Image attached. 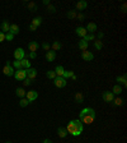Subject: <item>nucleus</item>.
<instances>
[{"instance_id":"26","label":"nucleus","mask_w":127,"mask_h":143,"mask_svg":"<svg viewBox=\"0 0 127 143\" xmlns=\"http://www.w3.org/2000/svg\"><path fill=\"white\" fill-rule=\"evenodd\" d=\"M75 102H78V104H81L83 101H84V96H83V93L81 92H78L76 95H75Z\"/></svg>"},{"instance_id":"7","label":"nucleus","mask_w":127,"mask_h":143,"mask_svg":"<svg viewBox=\"0 0 127 143\" xmlns=\"http://www.w3.org/2000/svg\"><path fill=\"white\" fill-rule=\"evenodd\" d=\"M24 55H26V52H24V50L22 47H18L15 51H14V59L15 60H22V59H24Z\"/></svg>"},{"instance_id":"33","label":"nucleus","mask_w":127,"mask_h":143,"mask_svg":"<svg viewBox=\"0 0 127 143\" xmlns=\"http://www.w3.org/2000/svg\"><path fill=\"white\" fill-rule=\"evenodd\" d=\"M28 104H29V101H28L27 98H22V100L19 101V105L22 106V107H26V106L28 105Z\"/></svg>"},{"instance_id":"44","label":"nucleus","mask_w":127,"mask_h":143,"mask_svg":"<svg viewBox=\"0 0 127 143\" xmlns=\"http://www.w3.org/2000/svg\"><path fill=\"white\" fill-rule=\"evenodd\" d=\"M36 56H37V54H36V52H31V54H29L31 59H36Z\"/></svg>"},{"instance_id":"20","label":"nucleus","mask_w":127,"mask_h":143,"mask_svg":"<svg viewBox=\"0 0 127 143\" xmlns=\"http://www.w3.org/2000/svg\"><path fill=\"white\" fill-rule=\"evenodd\" d=\"M116 81L118 82V84L121 83V84H123V86H127V79H126V74H123V76H118L116 78Z\"/></svg>"},{"instance_id":"19","label":"nucleus","mask_w":127,"mask_h":143,"mask_svg":"<svg viewBox=\"0 0 127 143\" xmlns=\"http://www.w3.org/2000/svg\"><path fill=\"white\" fill-rule=\"evenodd\" d=\"M88 8V3L87 1H79V3H76V9L78 10H84Z\"/></svg>"},{"instance_id":"22","label":"nucleus","mask_w":127,"mask_h":143,"mask_svg":"<svg viewBox=\"0 0 127 143\" xmlns=\"http://www.w3.org/2000/svg\"><path fill=\"white\" fill-rule=\"evenodd\" d=\"M64 72H65V69H64V67H62V65H57V67H56V69H55L56 77H62Z\"/></svg>"},{"instance_id":"21","label":"nucleus","mask_w":127,"mask_h":143,"mask_svg":"<svg viewBox=\"0 0 127 143\" xmlns=\"http://www.w3.org/2000/svg\"><path fill=\"white\" fill-rule=\"evenodd\" d=\"M112 93L113 95H121L122 93V87L119 86V84H114L113 89H112Z\"/></svg>"},{"instance_id":"11","label":"nucleus","mask_w":127,"mask_h":143,"mask_svg":"<svg viewBox=\"0 0 127 143\" xmlns=\"http://www.w3.org/2000/svg\"><path fill=\"white\" fill-rule=\"evenodd\" d=\"M36 77H37V70H36L34 68H29V69H27V78H29L31 81H33Z\"/></svg>"},{"instance_id":"24","label":"nucleus","mask_w":127,"mask_h":143,"mask_svg":"<svg viewBox=\"0 0 127 143\" xmlns=\"http://www.w3.org/2000/svg\"><path fill=\"white\" fill-rule=\"evenodd\" d=\"M79 49H80L81 51H85V50H88V42H87V41H84V40L79 41Z\"/></svg>"},{"instance_id":"37","label":"nucleus","mask_w":127,"mask_h":143,"mask_svg":"<svg viewBox=\"0 0 127 143\" xmlns=\"http://www.w3.org/2000/svg\"><path fill=\"white\" fill-rule=\"evenodd\" d=\"M32 84V81H31L29 78H26V79H23V86H31Z\"/></svg>"},{"instance_id":"41","label":"nucleus","mask_w":127,"mask_h":143,"mask_svg":"<svg viewBox=\"0 0 127 143\" xmlns=\"http://www.w3.org/2000/svg\"><path fill=\"white\" fill-rule=\"evenodd\" d=\"M3 41H5V33H3L0 31V42H3Z\"/></svg>"},{"instance_id":"12","label":"nucleus","mask_w":127,"mask_h":143,"mask_svg":"<svg viewBox=\"0 0 127 143\" xmlns=\"http://www.w3.org/2000/svg\"><path fill=\"white\" fill-rule=\"evenodd\" d=\"M75 33L80 36V37H85L87 35H88V32H87V29L84 28V27H78V28L75 29Z\"/></svg>"},{"instance_id":"23","label":"nucleus","mask_w":127,"mask_h":143,"mask_svg":"<svg viewBox=\"0 0 127 143\" xmlns=\"http://www.w3.org/2000/svg\"><path fill=\"white\" fill-rule=\"evenodd\" d=\"M41 23H42V18H41V17H36V18L32 19V23H31V24H33L34 27L38 28L39 26H41Z\"/></svg>"},{"instance_id":"5","label":"nucleus","mask_w":127,"mask_h":143,"mask_svg":"<svg viewBox=\"0 0 127 143\" xmlns=\"http://www.w3.org/2000/svg\"><path fill=\"white\" fill-rule=\"evenodd\" d=\"M53 84L57 87V88H64V87L66 86V79L62 78V77H56L53 79Z\"/></svg>"},{"instance_id":"17","label":"nucleus","mask_w":127,"mask_h":143,"mask_svg":"<svg viewBox=\"0 0 127 143\" xmlns=\"http://www.w3.org/2000/svg\"><path fill=\"white\" fill-rule=\"evenodd\" d=\"M28 47H29L31 52H36V51L38 50V42H36V41H32V42H29Z\"/></svg>"},{"instance_id":"28","label":"nucleus","mask_w":127,"mask_h":143,"mask_svg":"<svg viewBox=\"0 0 127 143\" xmlns=\"http://www.w3.org/2000/svg\"><path fill=\"white\" fill-rule=\"evenodd\" d=\"M72 76H74V72H72V70H65L64 74H62V78L68 79V78H71Z\"/></svg>"},{"instance_id":"29","label":"nucleus","mask_w":127,"mask_h":143,"mask_svg":"<svg viewBox=\"0 0 127 143\" xmlns=\"http://www.w3.org/2000/svg\"><path fill=\"white\" fill-rule=\"evenodd\" d=\"M66 17H68L69 19L76 18V12H75V10H69L68 13H66Z\"/></svg>"},{"instance_id":"47","label":"nucleus","mask_w":127,"mask_h":143,"mask_svg":"<svg viewBox=\"0 0 127 143\" xmlns=\"http://www.w3.org/2000/svg\"><path fill=\"white\" fill-rule=\"evenodd\" d=\"M122 12H123V13L126 12V4H123V5H122Z\"/></svg>"},{"instance_id":"3","label":"nucleus","mask_w":127,"mask_h":143,"mask_svg":"<svg viewBox=\"0 0 127 143\" xmlns=\"http://www.w3.org/2000/svg\"><path fill=\"white\" fill-rule=\"evenodd\" d=\"M13 77H14L17 81H23V79L27 78V70H26V69H18V70L14 72V76Z\"/></svg>"},{"instance_id":"31","label":"nucleus","mask_w":127,"mask_h":143,"mask_svg":"<svg viewBox=\"0 0 127 143\" xmlns=\"http://www.w3.org/2000/svg\"><path fill=\"white\" fill-rule=\"evenodd\" d=\"M94 47L97 49V50H102V49H103V42L99 41V40L95 41V42H94Z\"/></svg>"},{"instance_id":"4","label":"nucleus","mask_w":127,"mask_h":143,"mask_svg":"<svg viewBox=\"0 0 127 143\" xmlns=\"http://www.w3.org/2000/svg\"><path fill=\"white\" fill-rule=\"evenodd\" d=\"M14 68L11 67V64H10L9 61L5 64V67L3 68V73L5 74V76H8V77H11V76H14Z\"/></svg>"},{"instance_id":"35","label":"nucleus","mask_w":127,"mask_h":143,"mask_svg":"<svg viewBox=\"0 0 127 143\" xmlns=\"http://www.w3.org/2000/svg\"><path fill=\"white\" fill-rule=\"evenodd\" d=\"M42 47H43L45 51H50V50H51V45L47 44V42H43V44H42Z\"/></svg>"},{"instance_id":"27","label":"nucleus","mask_w":127,"mask_h":143,"mask_svg":"<svg viewBox=\"0 0 127 143\" xmlns=\"http://www.w3.org/2000/svg\"><path fill=\"white\" fill-rule=\"evenodd\" d=\"M15 93H17V96L18 97H20V98H23V97H26V91L23 89V88H17V91H15Z\"/></svg>"},{"instance_id":"32","label":"nucleus","mask_w":127,"mask_h":143,"mask_svg":"<svg viewBox=\"0 0 127 143\" xmlns=\"http://www.w3.org/2000/svg\"><path fill=\"white\" fill-rule=\"evenodd\" d=\"M94 38H95V36H94V35H92V33H88V35H87L85 37H83V40L88 42V41H93Z\"/></svg>"},{"instance_id":"46","label":"nucleus","mask_w":127,"mask_h":143,"mask_svg":"<svg viewBox=\"0 0 127 143\" xmlns=\"http://www.w3.org/2000/svg\"><path fill=\"white\" fill-rule=\"evenodd\" d=\"M43 4L45 5H50V0H43Z\"/></svg>"},{"instance_id":"49","label":"nucleus","mask_w":127,"mask_h":143,"mask_svg":"<svg viewBox=\"0 0 127 143\" xmlns=\"http://www.w3.org/2000/svg\"><path fill=\"white\" fill-rule=\"evenodd\" d=\"M7 143H11V142H7Z\"/></svg>"},{"instance_id":"10","label":"nucleus","mask_w":127,"mask_h":143,"mask_svg":"<svg viewBox=\"0 0 127 143\" xmlns=\"http://www.w3.org/2000/svg\"><path fill=\"white\" fill-rule=\"evenodd\" d=\"M85 29H87V32H89V33L93 35V33L98 29V27H97V24H95L94 22H89L88 24H87V27H85Z\"/></svg>"},{"instance_id":"48","label":"nucleus","mask_w":127,"mask_h":143,"mask_svg":"<svg viewBox=\"0 0 127 143\" xmlns=\"http://www.w3.org/2000/svg\"><path fill=\"white\" fill-rule=\"evenodd\" d=\"M42 143H52V142H51V139H45Z\"/></svg>"},{"instance_id":"43","label":"nucleus","mask_w":127,"mask_h":143,"mask_svg":"<svg viewBox=\"0 0 127 143\" xmlns=\"http://www.w3.org/2000/svg\"><path fill=\"white\" fill-rule=\"evenodd\" d=\"M103 36H104V33H103V32H99V33L97 35V37H98V40H99V41L103 38Z\"/></svg>"},{"instance_id":"1","label":"nucleus","mask_w":127,"mask_h":143,"mask_svg":"<svg viewBox=\"0 0 127 143\" xmlns=\"http://www.w3.org/2000/svg\"><path fill=\"white\" fill-rule=\"evenodd\" d=\"M83 129H84L83 123H81L79 119H76V120H70L68 126H66L68 134H71V135H74V137L80 135V134L83 133Z\"/></svg>"},{"instance_id":"16","label":"nucleus","mask_w":127,"mask_h":143,"mask_svg":"<svg viewBox=\"0 0 127 143\" xmlns=\"http://www.w3.org/2000/svg\"><path fill=\"white\" fill-rule=\"evenodd\" d=\"M46 59H47L49 61H53V60L56 59V52L52 51V50L47 51V52H46Z\"/></svg>"},{"instance_id":"6","label":"nucleus","mask_w":127,"mask_h":143,"mask_svg":"<svg viewBox=\"0 0 127 143\" xmlns=\"http://www.w3.org/2000/svg\"><path fill=\"white\" fill-rule=\"evenodd\" d=\"M26 98L32 102V101H36L37 98H38V92H36V91H28L27 93H26Z\"/></svg>"},{"instance_id":"40","label":"nucleus","mask_w":127,"mask_h":143,"mask_svg":"<svg viewBox=\"0 0 127 143\" xmlns=\"http://www.w3.org/2000/svg\"><path fill=\"white\" fill-rule=\"evenodd\" d=\"M49 12H50V13H55V12H56V8H55L53 5H51V4H50V5H49Z\"/></svg>"},{"instance_id":"13","label":"nucleus","mask_w":127,"mask_h":143,"mask_svg":"<svg viewBox=\"0 0 127 143\" xmlns=\"http://www.w3.org/2000/svg\"><path fill=\"white\" fill-rule=\"evenodd\" d=\"M9 29H10L9 22H8V20H4V22L1 23V32H3V33H8Z\"/></svg>"},{"instance_id":"39","label":"nucleus","mask_w":127,"mask_h":143,"mask_svg":"<svg viewBox=\"0 0 127 143\" xmlns=\"http://www.w3.org/2000/svg\"><path fill=\"white\" fill-rule=\"evenodd\" d=\"M13 38H14V36H13L11 33H9V32H8V33H5V40H8V41H11Z\"/></svg>"},{"instance_id":"34","label":"nucleus","mask_w":127,"mask_h":143,"mask_svg":"<svg viewBox=\"0 0 127 143\" xmlns=\"http://www.w3.org/2000/svg\"><path fill=\"white\" fill-rule=\"evenodd\" d=\"M113 104H114L116 106H121L122 104H123V101H122V98L118 97V98H113Z\"/></svg>"},{"instance_id":"42","label":"nucleus","mask_w":127,"mask_h":143,"mask_svg":"<svg viewBox=\"0 0 127 143\" xmlns=\"http://www.w3.org/2000/svg\"><path fill=\"white\" fill-rule=\"evenodd\" d=\"M76 18H78L79 20H83V19L85 18V17H84V14H81V13H79V14H76Z\"/></svg>"},{"instance_id":"14","label":"nucleus","mask_w":127,"mask_h":143,"mask_svg":"<svg viewBox=\"0 0 127 143\" xmlns=\"http://www.w3.org/2000/svg\"><path fill=\"white\" fill-rule=\"evenodd\" d=\"M20 68L22 69H29L31 68V61H28V59H22L20 60Z\"/></svg>"},{"instance_id":"2","label":"nucleus","mask_w":127,"mask_h":143,"mask_svg":"<svg viewBox=\"0 0 127 143\" xmlns=\"http://www.w3.org/2000/svg\"><path fill=\"white\" fill-rule=\"evenodd\" d=\"M95 119V111L92 107H85L81 110V113L79 115V120L84 124H92Z\"/></svg>"},{"instance_id":"45","label":"nucleus","mask_w":127,"mask_h":143,"mask_svg":"<svg viewBox=\"0 0 127 143\" xmlns=\"http://www.w3.org/2000/svg\"><path fill=\"white\" fill-rule=\"evenodd\" d=\"M29 29L31 31H37V27H34L33 24H29Z\"/></svg>"},{"instance_id":"25","label":"nucleus","mask_w":127,"mask_h":143,"mask_svg":"<svg viewBox=\"0 0 127 143\" xmlns=\"http://www.w3.org/2000/svg\"><path fill=\"white\" fill-rule=\"evenodd\" d=\"M51 49H52V51H59L61 49V42L60 41H53V44L51 45Z\"/></svg>"},{"instance_id":"18","label":"nucleus","mask_w":127,"mask_h":143,"mask_svg":"<svg viewBox=\"0 0 127 143\" xmlns=\"http://www.w3.org/2000/svg\"><path fill=\"white\" fill-rule=\"evenodd\" d=\"M57 135H59L60 138H65V137L68 135V130H66V128L60 126L59 129H57Z\"/></svg>"},{"instance_id":"15","label":"nucleus","mask_w":127,"mask_h":143,"mask_svg":"<svg viewBox=\"0 0 127 143\" xmlns=\"http://www.w3.org/2000/svg\"><path fill=\"white\" fill-rule=\"evenodd\" d=\"M9 33H11L13 36L18 35V33H19V27H18V24H10Z\"/></svg>"},{"instance_id":"8","label":"nucleus","mask_w":127,"mask_h":143,"mask_svg":"<svg viewBox=\"0 0 127 143\" xmlns=\"http://www.w3.org/2000/svg\"><path fill=\"white\" fill-rule=\"evenodd\" d=\"M102 98H103V101H104V102H112V101H113V98H114V95H113L112 92H109V91H106V92H103Z\"/></svg>"},{"instance_id":"38","label":"nucleus","mask_w":127,"mask_h":143,"mask_svg":"<svg viewBox=\"0 0 127 143\" xmlns=\"http://www.w3.org/2000/svg\"><path fill=\"white\" fill-rule=\"evenodd\" d=\"M28 9H32L33 12L37 9V7H36V4L33 3V1H31V3H28Z\"/></svg>"},{"instance_id":"36","label":"nucleus","mask_w":127,"mask_h":143,"mask_svg":"<svg viewBox=\"0 0 127 143\" xmlns=\"http://www.w3.org/2000/svg\"><path fill=\"white\" fill-rule=\"evenodd\" d=\"M11 67H13V68H17V70H18V69H22V68H20V61H19V60H15V61H13V65H11Z\"/></svg>"},{"instance_id":"9","label":"nucleus","mask_w":127,"mask_h":143,"mask_svg":"<svg viewBox=\"0 0 127 143\" xmlns=\"http://www.w3.org/2000/svg\"><path fill=\"white\" fill-rule=\"evenodd\" d=\"M81 57H83V60H84V61H92V60L94 59V55H93L90 51L85 50V51H83V52H81Z\"/></svg>"},{"instance_id":"30","label":"nucleus","mask_w":127,"mask_h":143,"mask_svg":"<svg viewBox=\"0 0 127 143\" xmlns=\"http://www.w3.org/2000/svg\"><path fill=\"white\" fill-rule=\"evenodd\" d=\"M46 76H47L49 79H55L56 78V73H55V70H49Z\"/></svg>"}]
</instances>
